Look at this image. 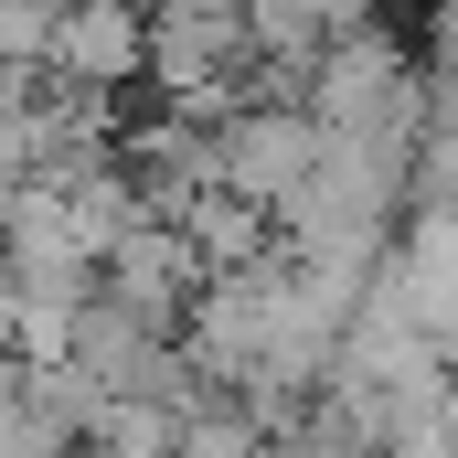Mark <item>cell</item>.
Wrapping results in <instances>:
<instances>
[{"label": "cell", "instance_id": "cell-1", "mask_svg": "<svg viewBox=\"0 0 458 458\" xmlns=\"http://www.w3.org/2000/svg\"><path fill=\"white\" fill-rule=\"evenodd\" d=\"M310 160H320V128L299 107H234L203 139V192H225V203H245V214L277 225V203L310 182Z\"/></svg>", "mask_w": 458, "mask_h": 458}, {"label": "cell", "instance_id": "cell-2", "mask_svg": "<svg viewBox=\"0 0 458 458\" xmlns=\"http://www.w3.org/2000/svg\"><path fill=\"white\" fill-rule=\"evenodd\" d=\"M245 21L234 11H139V86H160V107L214 97L225 75H245Z\"/></svg>", "mask_w": 458, "mask_h": 458}, {"label": "cell", "instance_id": "cell-3", "mask_svg": "<svg viewBox=\"0 0 458 458\" xmlns=\"http://www.w3.org/2000/svg\"><path fill=\"white\" fill-rule=\"evenodd\" d=\"M192 288H203V267H192V245H182V234L160 225V214H149V225H128V234L107 245V256H97V299H107L117 320H139V331H160V342L182 331V310H192Z\"/></svg>", "mask_w": 458, "mask_h": 458}, {"label": "cell", "instance_id": "cell-4", "mask_svg": "<svg viewBox=\"0 0 458 458\" xmlns=\"http://www.w3.org/2000/svg\"><path fill=\"white\" fill-rule=\"evenodd\" d=\"M43 86H64V97H128L139 86V11L128 0H64L43 21Z\"/></svg>", "mask_w": 458, "mask_h": 458}, {"label": "cell", "instance_id": "cell-5", "mask_svg": "<svg viewBox=\"0 0 458 458\" xmlns=\"http://www.w3.org/2000/svg\"><path fill=\"white\" fill-rule=\"evenodd\" d=\"M64 362H75L107 405H171V384H182V352L160 342V331H139V320H117L107 299H86V310H75Z\"/></svg>", "mask_w": 458, "mask_h": 458}, {"label": "cell", "instance_id": "cell-6", "mask_svg": "<svg viewBox=\"0 0 458 458\" xmlns=\"http://www.w3.org/2000/svg\"><path fill=\"white\" fill-rule=\"evenodd\" d=\"M54 214H64V245H75L86 267H97V256H107V245H117L128 225H149V203H139V182L117 171V149H107V160H86V171H64V182H54Z\"/></svg>", "mask_w": 458, "mask_h": 458}]
</instances>
